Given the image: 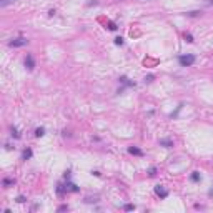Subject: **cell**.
Returning <instances> with one entry per match:
<instances>
[{
  "label": "cell",
  "mask_w": 213,
  "mask_h": 213,
  "mask_svg": "<svg viewBox=\"0 0 213 213\" xmlns=\"http://www.w3.org/2000/svg\"><path fill=\"white\" fill-rule=\"evenodd\" d=\"M15 0H0V7H7L9 4H13Z\"/></svg>",
  "instance_id": "cell-6"
},
{
  "label": "cell",
  "mask_w": 213,
  "mask_h": 213,
  "mask_svg": "<svg viewBox=\"0 0 213 213\" xmlns=\"http://www.w3.org/2000/svg\"><path fill=\"white\" fill-rule=\"evenodd\" d=\"M115 43H117V45H122V43H123V38H115Z\"/></svg>",
  "instance_id": "cell-10"
},
{
  "label": "cell",
  "mask_w": 213,
  "mask_h": 213,
  "mask_svg": "<svg viewBox=\"0 0 213 213\" xmlns=\"http://www.w3.org/2000/svg\"><path fill=\"white\" fill-rule=\"evenodd\" d=\"M43 132H45L43 128H37V132H35V133H37V137H42V135H43Z\"/></svg>",
  "instance_id": "cell-8"
},
{
  "label": "cell",
  "mask_w": 213,
  "mask_h": 213,
  "mask_svg": "<svg viewBox=\"0 0 213 213\" xmlns=\"http://www.w3.org/2000/svg\"><path fill=\"white\" fill-rule=\"evenodd\" d=\"M12 183H13L12 180H4V185H12Z\"/></svg>",
  "instance_id": "cell-13"
},
{
  "label": "cell",
  "mask_w": 213,
  "mask_h": 213,
  "mask_svg": "<svg viewBox=\"0 0 213 213\" xmlns=\"http://www.w3.org/2000/svg\"><path fill=\"white\" fill-rule=\"evenodd\" d=\"M128 152H130L132 155H137V157H142V155H143V152H142V150H138V148H135V146H130Z\"/></svg>",
  "instance_id": "cell-5"
},
{
  "label": "cell",
  "mask_w": 213,
  "mask_h": 213,
  "mask_svg": "<svg viewBox=\"0 0 213 213\" xmlns=\"http://www.w3.org/2000/svg\"><path fill=\"white\" fill-rule=\"evenodd\" d=\"M160 145H165V146H173L171 140H160Z\"/></svg>",
  "instance_id": "cell-7"
},
{
  "label": "cell",
  "mask_w": 213,
  "mask_h": 213,
  "mask_svg": "<svg viewBox=\"0 0 213 213\" xmlns=\"http://www.w3.org/2000/svg\"><path fill=\"white\" fill-rule=\"evenodd\" d=\"M10 47H23V45H27V38H15V40H12V42L9 43Z\"/></svg>",
  "instance_id": "cell-2"
},
{
  "label": "cell",
  "mask_w": 213,
  "mask_h": 213,
  "mask_svg": "<svg viewBox=\"0 0 213 213\" xmlns=\"http://www.w3.org/2000/svg\"><path fill=\"white\" fill-rule=\"evenodd\" d=\"M30 155H32V152H30V150H27L25 153H23V158H29Z\"/></svg>",
  "instance_id": "cell-12"
},
{
  "label": "cell",
  "mask_w": 213,
  "mask_h": 213,
  "mask_svg": "<svg viewBox=\"0 0 213 213\" xmlns=\"http://www.w3.org/2000/svg\"><path fill=\"white\" fill-rule=\"evenodd\" d=\"M178 62L182 67H190L195 63V55H182V57H178Z\"/></svg>",
  "instance_id": "cell-1"
},
{
  "label": "cell",
  "mask_w": 213,
  "mask_h": 213,
  "mask_svg": "<svg viewBox=\"0 0 213 213\" xmlns=\"http://www.w3.org/2000/svg\"><path fill=\"white\" fill-rule=\"evenodd\" d=\"M25 65H27V68H29V70H32V68L35 67V62H34V57H32V55H27Z\"/></svg>",
  "instance_id": "cell-3"
},
{
  "label": "cell",
  "mask_w": 213,
  "mask_h": 213,
  "mask_svg": "<svg viewBox=\"0 0 213 213\" xmlns=\"http://www.w3.org/2000/svg\"><path fill=\"white\" fill-rule=\"evenodd\" d=\"M192 180H193V182H198V180H200V175H198V173H193V175H192Z\"/></svg>",
  "instance_id": "cell-9"
},
{
  "label": "cell",
  "mask_w": 213,
  "mask_h": 213,
  "mask_svg": "<svg viewBox=\"0 0 213 213\" xmlns=\"http://www.w3.org/2000/svg\"><path fill=\"white\" fill-rule=\"evenodd\" d=\"M133 208H135L133 205H125V210H127V212H130V210H133Z\"/></svg>",
  "instance_id": "cell-11"
},
{
  "label": "cell",
  "mask_w": 213,
  "mask_h": 213,
  "mask_svg": "<svg viewBox=\"0 0 213 213\" xmlns=\"http://www.w3.org/2000/svg\"><path fill=\"white\" fill-rule=\"evenodd\" d=\"M155 192H157V195H160V196H162V198H165V196L168 195V192H167V190H165L163 187H160V185H158L157 188H155Z\"/></svg>",
  "instance_id": "cell-4"
}]
</instances>
